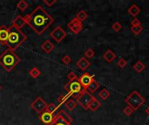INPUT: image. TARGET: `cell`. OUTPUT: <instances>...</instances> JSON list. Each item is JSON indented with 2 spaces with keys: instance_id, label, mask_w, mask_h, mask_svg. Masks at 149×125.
Segmentation results:
<instances>
[{
  "instance_id": "cell-8",
  "label": "cell",
  "mask_w": 149,
  "mask_h": 125,
  "mask_svg": "<svg viewBox=\"0 0 149 125\" xmlns=\"http://www.w3.org/2000/svg\"><path fill=\"white\" fill-rule=\"evenodd\" d=\"M31 108L35 110L37 113L38 114H41L43 111L45 110L46 109V106H47V104L45 103V101L41 97H38L31 104H30Z\"/></svg>"
},
{
  "instance_id": "cell-11",
  "label": "cell",
  "mask_w": 149,
  "mask_h": 125,
  "mask_svg": "<svg viewBox=\"0 0 149 125\" xmlns=\"http://www.w3.org/2000/svg\"><path fill=\"white\" fill-rule=\"evenodd\" d=\"M78 80H79V82L80 83V84H81V86L83 87V89H84L85 90H86L87 88L89 87V85H90V84H92V82L94 80V78H93V76H92L91 74L86 72V73H84L83 75H81L80 77H79Z\"/></svg>"
},
{
  "instance_id": "cell-23",
  "label": "cell",
  "mask_w": 149,
  "mask_h": 125,
  "mask_svg": "<svg viewBox=\"0 0 149 125\" xmlns=\"http://www.w3.org/2000/svg\"><path fill=\"white\" fill-rule=\"evenodd\" d=\"M58 107H59V105H56V104H54L53 103H50L49 104H47L45 110H47L48 112H50V113H52V114H54V113L58 110Z\"/></svg>"
},
{
  "instance_id": "cell-19",
  "label": "cell",
  "mask_w": 149,
  "mask_h": 125,
  "mask_svg": "<svg viewBox=\"0 0 149 125\" xmlns=\"http://www.w3.org/2000/svg\"><path fill=\"white\" fill-rule=\"evenodd\" d=\"M100 84L97 82V81H95V80H93V82H92V84L89 85V87L87 88V91L89 92V93H91V94H93V93H95L96 92V90H98V89L100 88Z\"/></svg>"
},
{
  "instance_id": "cell-29",
  "label": "cell",
  "mask_w": 149,
  "mask_h": 125,
  "mask_svg": "<svg viewBox=\"0 0 149 125\" xmlns=\"http://www.w3.org/2000/svg\"><path fill=\"white\" fill-rule=\"evenodd\" d=\"M99 97H100L102 100H107L108 97H110V92L107 90L104 89V90H102L100 91Z\"/></svg>"
},
{
  "instance_id": "cell-21",
  "label": "cell",
  "mask_w": 149,
  "mask_h": 125,
  "mask_svg": "<svg viewBox=\"0 0 149 125\" xmlns=\"http://www.w3.org/2000/svg\"><path fill=\"white\" fill-rule=\"evenodd\" d=\"M51 125H72V124H70V123H68V122H66L65 119H63L58 114L56 116V118H55V120L53 121V123Z\"/></svg>"
},
{
  "instance_id": "cell-32",
  "label": "cell",
  "mask_w": 149,
  "mask_h": 125,
  "mask_svg": "<svg viewBox=\"0 0 149 125\" xmlns=\"http://www.w3.org/2000/svg\"><path fill=\"white\" fill-rule=\"evenodd\" d=\"M61 61H62V63H63L64 64L68 65V64H71V62H72V58H71V57H70L69 55H65V56L61 59Z\"/></svg>"
},
{
  "instance_id": "cell-27",
  "label": "cell",
  "mask_w": 149,
  "mask_h": 125,
  "mask_svg": "<svg viewBox=\"0 0 149 125\" xmlns=\"http://www.w3.org/2000/svg\"><path fill=\"white\" fill-rule=\"evenodd\" d=\"M70 97H72V96L69 94V93H67V94H65V95H61L58 98V105L60 106L61 104H65L67 100H69L70 99Z\"/></svg>"
},
{
  "instance_id": "cell-26",
  "label": "cell",
  "mask_w": 149,
  "mask_h": 125,
  "mask_svg": "<svg viewBox=\"0 0 149 125\" xmlns=\"http://www.w3.org/2000/svg\"><path fill=\"white\" fill-rule=\"evenodd\" d=\"M29 74H30V76H31V77H33V78H37V77H38L40 76L41 71L39 70V69H38V68L34 67V68H32V69H31V70H29Z\"/></svg>"
},
{
  "instance_id": "cell-40",
  "label": "cell",
  "mask_w": 149,
  "mask_h": 125,
  "mask_svg": "<svg viewBox=\"0 0 149 125\" xmlns=\"http://www.w3.org/2000/svg\"><path fill=\"white\" fill-rule=\"evenodd\" d=\"M1 88H2V87H1V85H0V90H1Z\"/></svg>"
},
{
  "instance_id": "cell-17",
  "label": "cell",
  "mask_w": 149,
  "mask_h": 125,
  "mask_svg": "<svg viewBox=\"0 0 149 125\" xmlns=\"http://www.w3.org/2000/svg\"><path fill=\"white\" fill-rule=\"evenodd\" d=\"M103 57H104V59H105L107 62L111 63V62H113V61L115 59L116 55H115V53H113L111 50H107V51L103 54Z\"/></svg>"
},
{
  "instance_id": "cell-25",
  "label": "cell",
  "mask_w": 149,
  "mask_h": 125,
  "mask_svg": "<svg viewBox=\"0 0 149 125\" xmlns=\"http://www.w3.org/2000/svg\"><path fill=\"white\" fill-rule=\"evenodd\" d=\"M17 9H18L19 10L24 11V10L29 7V4H28V3H27L26 1L21 0V1H19V2L17 3Z\"/></svg>"
},
{
  "instance_id": "cell-13",
  "label": "cell",
  "mask_w": 149,
  "mask_h": 125,
  "mask_svg": "<svg viewBox=\"0 0 149 125\" xmlns=\"http://www.w3.org/2000/svg\"><path fill=\"white\" fill-rule=\"evenodd\" d=\"M25 24H26V23H25L24 17L20 15L17 16L11 23V26H13L18 30H21V28H23L24 25H25Z\"/></svg>"
},
{
  "instance_id": "cell-24",
  "label": "cell",
  "mask_w": 149,
  "mask_h": 125,
  "mask_svg": "<svg viewBox=\"0 0 149 125\" xmlns=\"http://www.w3.org/2000/svg\"><path fill=\"white\" fill-rule=\"evenodd\" d=\"M75 17H76L77 19H79L80 22H82V21L86 20V19L88 17V14H87V12L85 11V10H79V11L77 13V15H76Z\"/></svg>"
},
{
  "instance_id": "cell-2",
  "label": "cell",
  "mask_w": 149,
  "mask_h": 125,
  "mask_svg": "<svg viewBox=\"0 0 149 125\" xmlns=\"http://www.w3.org/2000/svg\"><path fill=\"white\" fill-rule=\"evenodd\" d=\"M27 36L21 30L13 26L9 27V37L7 40V46L12 51H15L25 40Z\"/></svg>"
},
{
  "instance_id": "cell-33",
  "label": "cell",
  "mask_w": 149,
  "mask_h": 125,
  "mask_svg": "<svg viewBox=\"0 0 149 125\" xmlns=\"http://www.w3.org/2000/svg\"><path fill=\"white\" fill-rule=\"evenodd\" d=\"M117 64H118V65H119V67H120V68H125L127 65V60L126 59H124V58H120L119 60H118V62H117Z\"/></svg>"
},
{
  "instance_id": "cell-31",
  "label": "cell",
  "mask_w": 149,
  "mask_h": 125,
  "mask_svg": "<svg viewBox=\"0 0 149 125\" xmlns=\"http://www.w3.org/2000/svg\"><path fill=\"white\" fill-rule=\"evenodd\" d=\"M94 55H95V52H94V50L92 49V48H88V49H86V51H85V56H86V58H93V57H94Z\"/></svg>"
},
{
  "instance_id": "cell-15",
  "label": "cell",
  "mask_w": 149,
  "mask_h": 125,
  "mask_svg": "<svg viewBox=\"0 0 149 125\" xmlns=\"http://www.w3.org/2000/svg\"><path fill=\"white\" fill-rule=\"evenodd\" d=\"M41 49H42L46 54H50V53L54 50V44H53L50 40H45V41L41 44Z\"/></svg>"
},
{
  "instance_id": "cell-20",
  "label": "cell",
  "mask_w": 149,
  "mask_h": 125,
  "mask_svg": "<svg viewBox=\"0 0 149 125\" xmlns=\"http://www.w3.org/2000/svg\"><path fill=\"white\" fill-rule=\"evenodd\" d=\"M100 105H101L100 102L97 98L94 97V98L93 99V101L91 102L90 105H89V110H92V111H96V110L100 107Z\"/></svg>"
},
{
  "instance_id": "cell-34",
  "label": "cell",
  "mask_w": 149,
  "mask_h": 125,
  "mask_svg": "<svg viewBox=\"0 0 149 125\" xmlns=\"http://www.w3.org/2000/svg\"><path fill=\"white\" fill-rule=\"evenodd\" d=\"M67 78L69 80V82H72V81H75V80H78V77H77V75L75 74V72L72 71L70 72L68 75H67Z\"/></svg>"
},
{
  "instance_id": "cell-10",
  "label": "cell",
  "mask_w": 149,
  "mask_h": 125,
  "mask_svg": "<svg viewBox=\"0 0 149 125\" xmlns=\"http://www.w3.org/2000/svg\"><path fill=\"white\" fill-rule=\"evenodd\" d=\"M67 27L74 33V34H79L82 30H83V24L82 22H80L79 19H77L76 17L72 18L68 23H67Z\"/></svg>"
},
{
  "instance_id": "cell-1",
  "label": "cell",
  "mask_w": 149,
  "mask_h": 125,
  "mask_svg": "<svg viewBox=\"0 0 149 125\" xmlns=\"http://www.w3.org/2000/svg\"><path fill=\"white\" fill-rule=\"evenodd\" d=\"M24 17L26 24L38 35H42L54 22L53 17L42 6L36 7L30 14Z\"/></svg>"
},
{
  "instance_id": "cell-4",
  "label": "cell",
  "mask_w": 149,
  "mask_h": 125,
  "mask_svg": "<svg viewBox=\"0 0 149 125\" xmlns=\"http://www.w3.org/2000/svg\"><path fill=\"white\" fill-rule=\"evenodd\" d=\"M125 102L131 107L134 111L139 110L146 102L145 98L139 93L138 90H134L126 99Z\"/></svg>"
},
{
  "instance_id": "cell-16",
  "label": "cell",
  "mask_w": 149,
  "mask_h": 125,
  "mask_svg": "<svg viewBox=\"0 0 149 125\" xmlns=\"http://www.w3.org/2000/svg\"><path fill=\"white\" fill-rule=\"evenodd\" d=\"M127 12L131 15V16H133L134 17H136L139 14H140V12H141V8L137 5V4H132L129 8H128V10H127Z\"/></svg>"
},
{
  "instance_id": "cell-35",
  "label": "cell",
  "mask_w": 149,
  "mask_h": 125,
  "mask_svg": "<svg viewBox=\"0 0 149 125\" xmlns=\"http://www.w3.org/2000/svg\"><path fill=\"white\" fill-rule=\"evenodd\" d=\"M134 110L131 108V107H129V106H127L124 110H123V112H124V114L126 115V116H127V117H130L133 113H134Z\"/></svg>"
},
{
  "instance_id": "cell-9",
  "label": "cell",
  "mask_w": 149,
  "mask_h": 125,
  "mask_svg": "<svg viewBox=\"0 0 149 125\" xmlns=\"http://www.w3.org/2000/svg\"><path fill=\"white\" fill-rule=\"evenodd\" d=\"M55 118H56V116L54 114H52V113L48 112L47 110L43 111L38 116L39 121L45 125H51L53 123V121L55 120Z\"/></svg>"
},
{
  "instance_id": "cell-36",
  "label": "cell",
  "mask_w": 149,
  "mask_h": 125,
  "mask_svg": "<svg viewBox=\"0 0 149 125\" xmlns=\"http://www.w3.org/2000/svg\"><path fill=\"white\" fill-rule=\"evenodd\" d=\"M112 28H113V30H115V31H120V30H121V28H122V26H121V24L119 23V22H115L113 24V26H112Z\"/></svg>"
},
{
  "instance_id": "cell-22",
  "label": "cell",
  "mask_w": 149,
  "mask_h": 125,
  "mask_svg": "<svg viewBox=\"0 0 149 125\" xmlns=\"http://www.w3.org/2000/svg\"><path fill=\"white\" fill-rule=\"evenodd\" d=\"M65 107L69 110H73L76 107H77V105H78V104H77V102H75L73 99H69V100H67L65 103Z\"/></svg>"
},
{
  "instance_id": "cell-37",
  "label": "cell",
  "mask_w": 149,
  "mask_h": 125,
  "mask_svg": "<svg viewBox=\"0 0 149 125\" xmlns=\"http://www.w3.org/2000/svg\"><path fill=\"white\" fill-rule=\"evenodd\" d=\"M131 25L132 26H138V25H141V22L140 21V19H138L137 17H134L132 22H131Z\"/></svg>"
},
{
  "instance_id": "cell-28",
  "label": "cell",
  "mask_w": 149,
  "mask_h": 125,
  "mask_svg": "<svg viewBox=\"0 0 149 125\" xmlns=\"http://www.w3.org/2000/svg\"><path fill=\"white\" fill-rule=\"evenodd\" d=\"M58 115H59L63 119H65L66 122H68V123H70V124H72V122L73 121V120H72V117H70V116H69L65 111V110H60V111H59V113H58Z\"/></svg>"
},
{
  "instance_id": "cell-38",
  "label": "cell",
  "mask_w": 149,
  "mask_h": 125,
  "mask_svg": "<svg viewBox=\"0 0 149 125\" xmlns=\"http://www.w3.org/2000/svg\"><path fill=\"white\" fill-rule=\"evenodd\" d=\"M43 2H44L48 7H52L54 3H56L57 1H56V0H52V1H46V0H44Z\"/></svg>"
},
{
  "instance_id": "cell-18",
  "label": "cell",
  "mask_w": 149,
  "mask_h": 125,
  "mask_svg": "<svg viewBox=\"0 0 149 125\" xmlns=\"http://www.w3.org/2000/svg\"><path fill=\"white\" fill-rule=\"evenodd\" d=\"M133 68H134V70L136 72L141 73V72H142V71L145 70L146 66H145V64H144L141 60H138V61L134 64Z\"/></svg>"
},
{
  "instance_id": "cell-39",
  "label": "cell",
  "mask_w": 149,
  "mask_h": 125,
  "mask_svg": "<svg viewBox=\"0 0 149 125\" xmlns=\"http://www.w3.org/2000/svg\"><path fill=\"white\" fill-rule=\"evenodd\" d=\"M145 111H146V113H147V114L149 116V106L147 108V109H146V110H145Z\"/></svg>"
},
{
  "instance_id": "cell-14",
  "label": "cell",
  "mask_w": 149,
  "mask_h": 125,
  "mask_svg": "<svg viewBox=\"0 0 149 125\" xmlns=\"http://www.w3.org/2000/svg\"><path fill=\"white\" fill-rule=\"evenodd\" d=\"M90 65H91L90 61H89L87 58L84 57H81V58L76 63V66H77L79 69H80L81 70H86Z\"/></svg>"
},
{
  "instance_id": "cell-30",
  "label": "cell",
  "mask_w": 149,
  "mask_h": 125,
  "mask_svg": "<svg viewBox=\"0 0 149 125\" xmlns=\"http://www.w3.org/2000/svg\"><path fill=\"white\" fill-rule=\"evenodd\" d=\"M131 30L134 34L135 35H139L142 32L143 30V27L142 25H138V26H132L131 27Z\"/></svg>"
},
{
  "instance_id": "cell-3",
  "label": "cell",
  "mask_w": 149,
  "mask_h": 125,
  "mask_svg": "<svg viewBox=\"0 0 149 125\" xmlns=\"http://www.w3.org/2000/svg\"><path fill=\"white\" fill-rule=\"evenodd\" d=\"M21 59L19 57L10 49L5 50L0 55V65L7 71L10 72L14 68L20 63Z\"/></svg>"
},
{
  "instance_id": "cell-6",
  "label": "cell",
  "mask_w": 149,
  "mask_h": 125,
  "mask_svg": "<svg viewBox=\"0 0 149 125\" xmlns=\"http://www.w3.org/2000/svg\"><path fill=\"white\" fill-rule=\"evenodd\" d=\"M93 98L94 97L91 93H89L87 90H84L76 100H77L78 104H79L84 110H89V105Z\"/></svg>"
},
{
  "instance_id": "cell-5",
  "label": "cell",
  "mask_w": 149,
  "mask_h": 125,
  "mask_svg": "<svg viewBox=\"0 0 149 125\" xmlns=\"http://www.w3.org/2000/svg\"><path fill=\"white\" fill-rule=\"evenodd\" d=\"M64 88L67 91V93H69L72 96V97H74L76 99L85 90L83 89V87L81 86L80 83L79 82V80H75V81H72V82L67 83L64 86Z\"/></svg>"
},
{
  "instance_id": "cell-7",
  "label": "cell",
  "mask_w": 149,
  "mask_h": 125,
  "mask_svg": "<svg viewBox=\"0 0 149 125\" xmlns=\"http://www.w3.org/2000/svg\"><path fill=\"white\" fill-rule=\"evenodd\" d=\"M50 36L53 38L54 41H56V43L59 44L63 41V39H65L66 37L67 33L60 25H58L51 31Z\"/></svg>"
},
{
  "instance_id": "cell-12",
  "label": "cell",
  "mask_w": 149,
  "mask_h": 125,
  "mask_svg": "<svg viewBox=\"0 0 149 125\" xmlns=\"http://www.w3.org/2000/svg\"><path fill=\"white\" fill-rule=\"evenodd\" d=\"M9 37V27L5 25H0V44L7 45V40Z\"/></svg>"
}]
</instances>
